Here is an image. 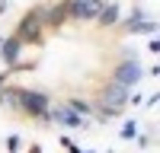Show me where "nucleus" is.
Returning <instances> with one entry per match:
<instances>
[{"mask_svg":"<svg viewBox=\"0 0 160 153\" xmlns=\"http://www.w3.org/2000/svg\"><path fill=\"white\" fill-rule=\"evenodd\" d=\"M51 99L45 89H32V86H16V83H7L3 86V105H10V112H19L22 118H32V121H42L48 124V109H51Z\"/></svg>","mask_w":160,"mask_h":153,"instance_id":"obj_1","label":"nucleus"},{"mask_svg":"<svg viewBox=\"0 0 160 153\" xmlns=\"http://www.w3.org/2000/svg\"><path fill=\"white\" fill-rule=\"evenodd\" d=\"M106 80H112V83L125 86V89H135V86L144 80V64H141V58H138V54L118 58V61L112 64V70H109V76H106Z\"/></svg>","mask_w":160,"mask_h":153,"instance_id":"obj_2","label":"nucleus"},{"mask_svg":"<svg viewBox=\"0 0 160 153\" xmlns=\"http://www.w3.org/2000/svg\"><path fill=\"white\" fill-rule=\"evenodd\" d=\"M19 38V42L26 45V48H32V45H45V26H42V16H38V7H32V10H26L22 13V19L16 22V32H13Z\"/></svg>","mask_w":160,"mask_h":153,"instance_id":"obj_3","label":"nucleus"},{"mask_svg":"<svg viewBox=\"0 0 160 153\" xmlns=\"http://www.w3.org/2000/svg\"><path fill=\"white\" fill-rule=\"evenodd\" d=\"M128 96H131V89L118 86V83H112V80H102V83H99V93H96L93 102L102 105V109H112V112H125Z\"/></svg>","mask_w":160,"mask_h":153,"instance_id":"obj_4","label":"nucleus"},{"mask_svg":"<svg viewBox=\"0 0 160 153\" xmlns=\"http://www.w3.org/2000/svg\"><path fill=\"white\" fill-rule=\"evenodd\" d=\"M118 29H122L125 35H148V38H154V35H157V22L135 3V7L128 10V16L118 22Z\"/></svg>","mask_w":160,"mask_h":153,"instance_id":"obj_5","label":"nucleus"},{"mask_svg":"<svg viewBox=\"0 0 160 153\" xmlns=\"http://www.w3.org/2000/svg\"><path fill=\"white\" fill-rule=\"evenodd\" d=\"M106 0H64L68 7V22H96Z\"/></svg>","mask_w":160,"mask_h":153,"instance_id":"obj_6","label":"nucleus"},{"mask_svg":"<svg viewBox=\"0 0 160 153\" xmlns=\"http://www.w3.org/2000/svg\"><path fill=\"white\" fill-rule=\"evenodd\" d=\"M38 16H42L45 32H58L64 22H68V7L64 0H55V3H38Z\"/></svg>","mask_w":160,"mask_h":153,"instance_id":"obj_7","label":"nucleus"},{"mask_svg":"<svg viewBox=\"0 0 160 153\" xmlns=\"http://www.w3.org/2000/svg\"><path fill=\"white\" fill-rule=\"evenodd\" d=\"M48 124H61V128H87L90 121H83L80 115H74L68 109V102H51L48 109Z\"/></svg>","mask_w":160,"mask_h":153,"instance_id":"obj_8","label":"nucleus"},{"mask_svg":"<svg viewBox=\"0 0 160 153\" xmlns=\"http://www.w3.org/2000/svg\"><path fill=\"white\" fill-rule=\"evenodd\" d=\"M22 42H19V38L16 35H10V38H3V42H0V61H3V67H16V64L22 61Z\"/></svg>","mask_w":160,"mask_h":153,"instance_id":"obj_9","label":"nucleus"},{"mask_svg":"<svg viewBox=\"0 0 160 153\" xmlns=\"http://www.w3.org/2000/svg\"><path fill=\"white\" fill-rule=\"evenodd\" d=\"M122 22V3H115V0H106L99 16H96V26L99 29H115V26Z\"/></svg>","mask_w":160,"mask_h":153,"instance_id":"obj_10","label":"nucleus"},{"mask_svg":"<svg viewBox=\"0 0 160 153\" xmlns=\"http://www.w3.org/2000/svg\"><path fill=\"white\" fill-rule=\"evenodd\" d=\"M68 109L74 115H80L83 121H93V99H83V96H71L68 99Z\"/></svg>","mask_w":160,"mask_h":153,"instance_id":"obj_11","label":"nucleus"},{"mask_svg":"<svg viewBox=\"0 0 160 153\" xmlns=\"http://www.w3.org/2000/svg\"><path fill=\"white\" fill-rule=\"evenodd\" d=\"M138 134H141L138 121H125V124H122V131H118V137H122V140H135Z\"/></svg>","mask_w":160,"mask_h":153,"instance_id":"obj_12","label":"nucleus"},{"mask_svg":"<svg viewBox=\"0 0 160 153\" xmlns=\"http://www.w3.org/2000/svg\"><path fill=\"white\" fill-rule=\"evenodd\" d=\"M58 144H61V147H68V150H71V153H87V150H80V147H77V144H74V140H71V137H68V134H61V137H58Z\"/></svg>","mask_w":160,"mask_h":153,"instance_id":"obj_13","label":"nucleus"},{"mask_svg":"<svg viewBox=\"0 0 160 153\" xmlns=\"http://www.w3.org/2000/svg\"><path fill=\"white\" fill-rule=\"evenodd\" d=\"M19 150V134H10L7 137V153H16Z\"/></svg>","mask_w":160,"mask_h":153,"instance_id":"obj_14","label":"nucleus"},{"mask_svg":"<svg viewBox=\"0 0 160 153\" xmlns=\"http://www.w3.org/2000/svg\"><path fill=\"white\" fill-rule=\"evenodd\" d=\"M148 51H151V54H157V51H160V45H157V38H151V42H148Z\"/></svg>","mask_w":160,"mask_h":153,"instance_id":"obj_15","label":"nucleus"},{"mask_svg":"<svg viewBox=\"0 0 160 153\" xmlns=\"http://www.w3.org/2000/svg\"><path fill=\"white\" fill-rule=\"evenodd\" d=\"M29 153H42V147H38V144H32V147H29Z\"/></svg>","mask_w":160,"mask_h":153,"instance_id":"obj_16","label":"nucleus"},{"mask_svg":"<svg viewBox=\"0 0 160 153\" xmlns=\"http://www.w3.org/2000/svg\"><path fill=\"white\" fill-rule=\"evenodd\" d=\"M0 105H3V86H0Z\"/></svg>","mask_w":160,"mask_h":153,"instance_id":"obj_17","label":"nucleus"}]
</instances>
